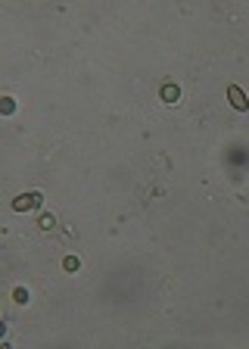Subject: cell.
<instances>
[{"instance_id":"3957f363","label":"cell","mask_w":249,"mask_h":349,"mask_svg":"<svg viewBox=\"0 0 249 349\" xmlns=\"http://www.w3.org/2000/svg\"><path fill=\"white\" fill-rule=\"evenodd\" d=\"M162 97H165V100H177V87L165 84V87H162Z\"/></svg>"},{"instance_id":"7a4b0ae2","label":"cell","mask_w":249,"mask_h":349,"mask_svg":"<svg viewBox=\"0 0 249 349\" xmlns=\"http://www.w3.org/2000/svg\"><path fill=\"white\" fill-rule=\"evenodd\" d=\"M34 206H41V193H28L16 200V209H34Z\"/></svg>"},{"instance_id":"6da1fadb","label":"cell","mask_w":249,"mask_h":349,"mask_svg":"<svg viewBox=\"0 0 249 349\" xmlns=\"http://www.w3.org/2000/svg\"><path fill=\"white\" fill-rule=\"evenodd\" d=\"M227 94H230V103H234L237 109H246V106H249V100H246V94H243V90H240L237 84H230V87H227Z\"/></svg>"}]
</instances>
